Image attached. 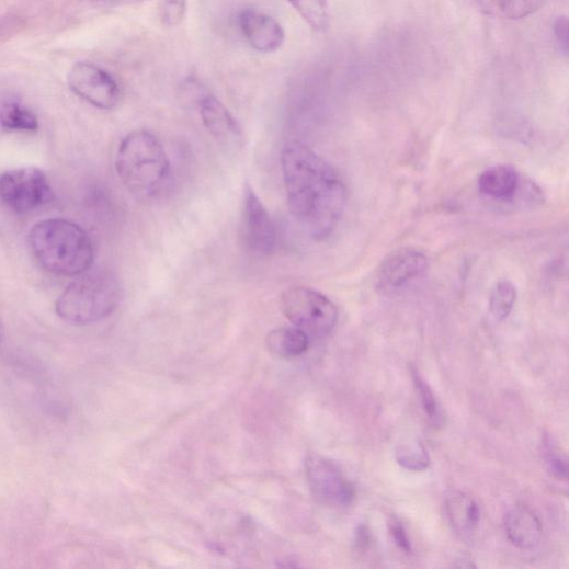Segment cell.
Returning a JSON list of instances; mask_svg holds the SVG:
<instances>
[{"mask_svg": "<svg viewBox=\"0 0 569 569\" xmlns=\"http://www.w3.org/2000/svg\"><path fill=\"white\" fill-rule=\"evenodd\" d=\"M281 161L292 215L312 239L328 238L345 212L343 179L330 162L299 141L284 146Z\"/></svg>", "mask_w": 569, "mask_h": 569, "instance_id": "6da1fadb", "label": "cell"}, {"mask_svg": "<svg viewBox=\"0 0 569 569\" xmlns=\"http://www.w3.org/2000/svg\"><path fill=\"white\" fill-rule=\"evenodd\" d=\"M30 247L44 270L65 277H76L88 272L95 257L88 231L60 218L36 224L30 234Z\"/></svg>", "mask_w": 569, "mask_h": 569, "instance_id": "7a4b0ae2", "label": "cell"}, {"mask_svg": "<svg viewBox=\"0 0 569 569\" xmlns=\"http://www.w3.org/2000/svg\"><path fill=\"white\" fill-rule=\"evenodd\" d=\"M115 169L124 186L139 200L153 198L164 191L172 174L164 147L146 130H134L124 137Z\"/></svg>", "mask_w": 569, "mask_h": 569, "instance_id": "3957f363", "label": "cell"}, {"mask_svg": "<svg viewBox=\"0 0 569 569\" xmlns=\"http://www.w3.org/2000/svg\"><path fill=\"white\" fill-rule=\"evenodd\" d=\"M123 297L117 276L109 270L90 269L76 276L56 301V314L65 321L86 327L110 317Z\"/></svg>", "mask_w": 569, "mask_h": 569, "instance_id": "277c9868", "label": "cell"}, {"mask_svg": "<svg viewBox=\"0 0 569 569\" xmlns=\"http://www.w3.org/2000/svg\"><path fill=\"white\" fill-rule=\"evenodd\" d=\"M281 305L286 318L309 339L328 338L339 321L337 305L311 288L299 286L286 289Z\"/></svg>", "mask_w": 569, "mask_h": 569, "instance_id": "5b68a950", "label": "cell"}, {"mask_svg": "<svg viewBox=\"0 0 569 569\" xmlns=\"http://www.w3.org/2000/svg\"><path fill=\"white\" fill-rule=\"evenodd\" d=\"M306 477L314 499L321 505L344 509L353 504V483L332 460L309 454L305 462Z\"/></svg>", "mask_w": 569, "mask_h": 569, "instance_id": "8992f818", "label": "cell"}, {"mask_svg": "<svg viewBox=\"0 0 569 569\" xmlns=\"http://www.w3.org/2000/svg\"><path fill=\"white\" fill-rule=\"evenodd\" d=\"M52 198L49 182L36 168L16 169L0 177V200L18 214L37 210Z\"/></svg>", "mask_w": 569, "mask_h": 569, "instance_id": "52a82bcc", "label": "cell"}, {"mask_svg": "<svg viewBox=\"0 0 569 569\" xmlns=\"http://www.w3.org/2000/svg\"><path fill=\"white\" fill-rule=\"evenodd\" d=\"M67 83L76 96L99 110H113L121 101L122 93L116 79L92 62L75 64L68 72Z\"/></svg>", "mask_w": 569, "mask_h": 569, "instance_id": "ba28073f", "label": "cell"}, {"mask_svg": "<svg viewBox=\"0 0 569 569\" xmlns=\"http://www.w3.org/2000/svg\"><path fill=\"white\" fill-rule=\"evenodd\" d=\"M429 260L416 249H401L390 254L378 268L376 286L384 294H396L425 276Z\"/></svg>", "mask_w": 569, "mask_h": 569, "instance_id": "9c48e42d", "label": "cell"}, {"mask_svg": "<svg viewBox=\"0 0 569 569\" xmlns=\"http://www.w3.org/2000/svg\"><path fill=\"white\" fill-rule=\"evenodd\" d=\"M242 229L248 247L260 255H272L278 246L276 226L255 191L243 190Z\"/></svg>", "mask_w": 569, "mask_h": 569, "instance_id": "30bf717a", "label": "cell"}, {"mask_svg": "<svg viewBox=\"0 0 569 569\" xmlns=\"http://www.w3.org/2000/svg\"><path fill=\"white\" fill-rule=\"evenodd\" d=\"M237 23L243 38L260 53L277 52L285 43L286 34L281 23L262 11L242 10L238 14Z\"/></svg>", "mask_w": 569, "mask_h": 569, "instance_id": "8fae6325", "label": "cell"}, {"mask_svg": "<svg viewBox=\"0 0 569 569\" xmlns=\"http://www.w3.org/2000/svg\"><path fill=\"white\" fill-rule=\"evenodd\" d=\"M200 115L208 133L219 141L241 138V128L227 107L215 96L206 94L198 103Z\"/></svg>", "mask_w": 569, "mask_h": 569, "instance_id": "7c38bea8", "label": "cell"}, {"mask_svg": "<svg viewBox=\"0 0 569 569\" xmlns=\"http://www.w3.org/2000/svg\"><path fill=\"white\" fill-rule=\"evenodd\" d=\"M509 540L521 549H533L542 538V523L536 514L525 507L512 509L504 519Z\"/></svg>", "mask_w": 569, "mask_h": 569, "instance_id": "4fadbf2b", "label": "cell"}, {"mask_svg": "<svg viewBox=\"0 0 569 569\" xmlns=\"http://www.w3.org/2000/svg\"><path fill=\"white\" fill-rule=\"evenodd\" d=\"M520 183V175L513 168L499 166L482 172L477 185L483 197L508 203L515 198Z\"/></svg>", "mask_w": 569, "mask_h": 569, "instance_id": "5bb4252c", "label": "cell"}, {"mask_svg": "<svg viewBox=\"0 0 569 569\" xmlns=\"http://www.w3.org/2000/svg\"><path fill=\"white\" fill-rule=\"evenodd\" d=\"M446 514L453 531L469 538L478 528L480 511L477 503L464 493H453L446 500Z\"/></svg>", "mask_w": 569, "mask_h": 569, "instance_id": "9a60e30c", "label": "cell"}, {"mask_svg": "<svg viewBox=\"0 0 569 569\" xmlns=\"http://www.w3.org/2000/svg\"><path fill=\"white\" fill-rule=\"evenodd\" d=\"M270 352L282 359H294L305 354L310 339L297 328H282L272 331L266 340Z\"/></svg>", "mask_w": 569, "mask_h": 569, "instance_id": "2e32d148", "label": "cell"}, {"mask_svg": "<svg viewBox=\"0 0 569 569\" xmlns=\"http://www.w3.org/2000/svg\"><path fill=\"white\" fill-rule=\"evenodd\" d=\"M0 126L10 132L34 133L38 129L37 116L19 102L0 105Z\"/></svg>", "mask_w": 569, "mask_h": 569, "instance_id": "e0dca14e", "label": "cell"}, {"mask_svg": "<svg viewBox=\"0 0 569 569\" xmlns=\"http://www.w3.org/2000/svg\"><path fill=\"white\" fill-rule=\"evenodd\" d=\"M301 19L316 32H325L330 26L328 0H288Z\"/></svg>", "mask_w": 569, "mask_h": 569, "instance_id": "ac0fdd59", "label": "cell"}, {"mask_svg": "<svg viewBox=\"0 0 569 569\" xmlns=\"http://www.w3.org/2000/svg\"><path fill=\"white\" fill-rule=\"evenodd\" d=\"M517 299V291L510 281L499 282L490 295V310L493 317L505 320L514 309Z\"/></svg>", "mask_w": 569, "mask_h": 569, "instance_id": "d6986e66", "label": "cell"}, {"mask_svg": "<svg viewBox=\"0 0 569 569\" xmlns=\"http://www.w3.org/2000/svg\"><path fill=\"white\" fill-rule=\"evenodd\" d=\"M395 457L397 463L411 471H424L430 467V455L420 442L399 445Z\"/></svg>", "mask_w": 569, "mask_h": 569, "instance_id": "ffe728a7", "label": "cell"}, {"mask_svg": "<svg viewBox=\"0 0 569 569\" xmlns=\"http://www.w3.org/2000/svg\"><path fill=\"white\" fill-rule=\"evenodd\" d=\"M412 377L414 385L420 394L424 412L431 424L435 428H442L444 424V418L433 389L414 367H412Z\"/></svg>", "mask_w": 569, "mask_h": 569, "instance_id": "44dd1931", "label": "cell"}, {"mask_svg": "<svg viewBox=\"0 0 569 569\" xmlns=\"http://www.w3.org/2000/svg\"><path fill=\"white\" fill-rule=\"evenodd\" d=\"M543 457L548 473L556 479L567 480V458L560 453L553 439L545 436L543 441Z\"/></svg>", "mask_w": 569, "mask_h": 569, "instance_id": "7402d4cb", "label": "cell"}, {"mask_svg": "<svg viewBox=\"0 0 569 569\" xmlns=\"http://www.w3.org/2000/svg\"><path fill=\"white\" fill-rule=\"evenodd\" d=\"M187 11V0H162L160 19L162 25L173 29L182 24Z\"/></svg>", "mask_w": 569, "mask_h": 569, "instance_id": "603a6c76", "label": "cell"}, {"mask_svg": "<svg viewBox=\"0 0 569 569\" xmlns=\"http://www.w3.org/2000/svg\"><path fill=\"white\" fill-rule=\"evenodd\" d=\"M389 531L395 544L399 549L408 554L413 551L412 544L408 536V533H406L400 522L396 520L391 521V523L389 524Z\"/></svg>", "mask_w": 569, "mask_h": 569, "instance_id": "cb8c5ba5", "label": "cell"}, {"mask_svg": "<svg viewBox=\"0 0 569 569\" xmlns=\"http://www.w3.org/2000/svg\"><path fill=\"white\" fill-rule=\"evenodd\" d=\"M555 34L559 45L562 47L564 53H567V41H568V25L566 19H559L555 24Z\"/></svg>", "mask_w": 569, "mask_h": 569, "instance_id": "d4e9b609", "label": "cell"}, {"mask_svg": "<svg viewBox=\"0 0 569 569\" xmlns=\"http://www.w3.org/2000/svg\"><path fill=\"white\" fill-rule=\"evenodd\" d=\"M500 12H507L517 7L523 0H493Z\"/></svg>", "mask_w": 569, "mask_h": 569, "instance_id": "484cf974", "label": "cell"}, {"mask_svg": "<svg viewBox=\"0 0 569 569\" xmlns=\"http://www.w3.org/2000/svg\"><path fill=\"white\" fill-rule=\"evenodd\" d=\"M94 3H105L109 2V0H92Z\"/></svg>", "mask_w": 569, "mask_h": 569, "instance_id": "4316f807", "label": "cell"}, {"mask_svg": "<svg viewBox=\"0 0 569 569\" xmlns=\"http://www.w3.org/2000/svg\"><path fill=\"white\" fill-rule=\"evenodd\" d=\"M0 337H2V330H0Z\"/></svg>", "mask_w": 569, "mask_h": 569, "instance_id": "83f0119b", "label": "cell"}]
</instances>
